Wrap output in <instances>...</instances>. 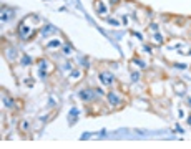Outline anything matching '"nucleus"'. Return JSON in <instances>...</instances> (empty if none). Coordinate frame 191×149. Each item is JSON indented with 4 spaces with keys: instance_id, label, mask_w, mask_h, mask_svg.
I'll list each match as a JSON object with an SVG mask.
<instances>
[{
    "instance_id": "f257e3e1",
    "label": "nucleus",
    "mask_w": 191,
    "mask_h": 149,
    "mask_svg": "<svg viewBox=\"0 0 191 149\" xmlns=\"http://www.w3.org/2000/svg\"><path fill=\"white\" fill-rule=\"evenodd\" d=\"M100 78H101V81H103L105 85H111L113 83V75H110V73H101Z\"/></svg>"
},
{
    "instance_id": "f03ea898",
    "label": "nucleus",
    "mask_w": 191,
    "mask_h": 149,
    "mask_svg": "<svg viewBox=\"0 0 191 149\" xmlns=\"http://www.w3.org/2000/svg\"><path fill=\"white\" fill-rule=\"evenodd\" d=\"M188 123H189V124H191V116H189V119H188Z\"/></svg>"
}]
</instances>
